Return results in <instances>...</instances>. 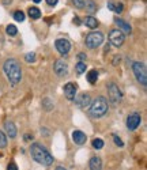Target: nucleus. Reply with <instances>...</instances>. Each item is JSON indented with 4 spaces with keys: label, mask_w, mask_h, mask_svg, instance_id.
<instances>
[{
    "label": "nucleus",
    "mask_w": 147,
    "mask_h": 170,
    "mask_svg": "<svg viewBox=\"0 0 147 170\" xmlns=\"http://www.w3.org/2000/svg\"><path fill=\"white\" fill-rule=\"evenodd\" d=\"M30 154H32L34 161L44 166H50L54 161L53 156L50 155V152L40 143H33L32 147H30Z\"/></svg>",
    "instance_id": "obj_1"
},
{
    "label": "nucleus",
    "mask_w": 147,
    "mask_h": 170,
    "mask_svg": "<svg viewBox=\"0 0 147 170\" xmlns=\"http://www.w3.org/2000/svg\"><path fill=\"white\" fill-rule=\"evenodd\" d=\"M3 68H4V72L7 75V78H8L10 83L12 86H16L20 82V79H22V70H20L19 63L15 59H8L4 63Z\"/></svg>",
    "instance_id": "obj_2"
},
{
    "label": "nucleus",
    "mask_w": 147,
    "mask_h": 170,
    "mask_svg": "<svg viewBox=\"0 0 147 170\" xmlns=\"http://www.w3.org/2000/svg\"><path fill=\"white\" fill-rule=\"evenodd\" d=\"M108 101L104 97H97L93 101V104H90V114L94 118H101L108 113Z\"/></svg>",
    "instance_id": "obj_3"
},
{
    "label": "nucleus",
    "mask_w": 147,
    "mask_h": 170,
    "mask_svg": "<svg viewBox=\"0 0 147 170\" xmlns=\"http://www.w3.org/2000/svg\"><path fill=\"white\" fill-rule=\"evenodd\" d=\"M132 71H134L136 80H138L142 86H146L147 84V70H146L145 63H142V61H134V63H132Z\"/></svg>",
    "instance_id": "obj_4"
},
{
    "label": "nucleus",
    "mask_w": 147,
    "mask_h": 170,
    "mask_svg": "<svg viewBox=\"0 0 147 170\" xmlns=\"http://www.w3.org/2000/svg\"><path fill=\"white\" fill-rule=\"evenodd\" d=\"M104 42V34L101 32H91L86 36V46L90 49H95Z\"/></svg>",
    "instance_id": "obj_5"
},
{
    "label": "nucleus",
    "mask_w": 147,
    "mask_h": 170,
    "mask_svg": "<svg viewBox=\"0 0 147 170\" xmlns=\"http://www.w3.org/2000/svg\"><path fill=\"white\" fill-rule=\"evenodd\" d=\"M108 94H109V100L113 105H117L120 104L121 100H123V94H121V90L119 88V86L116 83H109L108 86Z\"/></svg>",
    "instance_id": "obj_6"
},
{
    "label": "nucleus",
    "mask_w": 147,
    "mask_h": 170,
    "mask_svg": "<svg viewBox=\"0 0 147 170\" xmlns=\"http://www.w3.org/2000/svg\"><path fill=\"white\" fill-rule=\"evenodd\" d=\"M109 42L116 48H120L124 44V34H123L119 29H115L109 33Z\"/></svg>",
    "instance_id": "obj_7"
},
{
    "label": "nucleus",
    "mask_w": 147,
    "mask_h": 170,
    "mask_svg": "<svg viewBox=\"0 0 147 170\" xmlns=\"http://www.w3.org/2000/svg\"><path fill=\"white\" fill-rule=\"evenodd\" d=\"M141 122H142V116L139 114V113H131L127 117V128L129 129V131H135L136 128L141 125Z\"/></svg>",
    "instance_id": "obj_8"
},
{
    "label": "nucleus",
    "mask_w": 147,
    "mask_h": 170,
    "mask_svg": "<svg viewBox=\"0 0 147 170\" xmlns=\"http://www.w3.org/2000/svg\"><path fill=\"white\" fill-rule=\"evenodd\" d=\"M54 46H56L57 52L60 54H67L71 50V44L66 38H57L56 42H54Z\"/></svg>",
    "instance_id": "obj_9"
},
{
    "label": "nucleus",
    "mask_w": 147,
    "mask_h": 170,
    "mask_svg": "<svg viewBox=\"0 0 147 170\" xmlns=\"http://www.w3.org/2000/svg\"><path fill=\"white\" fill-rule=\"evenodd\" d=\"M53 70L57 76H67L68 75V64L64 60H57L53 66Z\"/></svg>",
    "instance_id": "obj_10"
},
{
    "label": "nucleus",
    "mask_w": 147,
    "mask_h": 170,
    "mask_svg": "<svg viewBox=\"0 0 147 170\" xmlns=\"http://www.w3.org/2000/svg\"><path fill=\"white\" fill-rule=\"evenodd\" d=\"M74 100H75V104H76L79 108H86V106H89V105H90V102H91L90 94H87V93L78 94L76 97L74 98Z\"/></svg>",
    "instance_id": "obj_11"
},
{
    "label": "nucleus",
    "mask_w": 147,
    "mask_h": 170,
    "mask_svg": "<svg viewBox=\"0 0 147 170\" xmlns=\"http://www.w3.org/2000/svg\"><path fill=\"white\" fill-rule=\"evenodd\" d=\"M63 91H64V95H66V98L67 100H70V101H72L75 97H76V84H74V83H67L66 86H64L63 88Z\"/></svg>",
    "instance_id": "obj_12"
},
{
    "label": "nucleus",
    "mask_w": 147,
    "mask_h": 170,
    "mask_svg": "<svg viewBox=\"0 0 147 170\" xmlns=\"http://www.w3.org/2000/svg\"><path fill=\"white\" fill-rule=\"evenodd\" d=\"M115 23L119 26V30L123 33V34H131L132 33V27L129 23H127L125 20H123L120 18H115Z\"/></svg>",
    "instance_id": "obj_13"
},
{
    "label": "nucleus",
    "mask_w": 147,
    "mask_h": 170,
    "mask_svg": "<svg viewBox=\"0 0 147 170\" xmlns=\"http://www.w3.org/2000/svg\"><path fill=\"white\" fill-rule=\"evenodd\" d=\"M72 140L75 142V144L82 146V144H84V143H86L87 136L84 135L82 131H74L72 132Z\"/></svg>",
    "instance_id": "obj_14"
},
{
    "label": "nucleus",
    "mask_w": 147,
    "mask_h": 170,
    "mask_svg": "<svg viewBox=\"0 0 147 170\" xmlns=\"http://www.w3.org/2000/svg\"><path fill=\"white\" fill-rule=\"evenodd\" d=\"M108 8L110 11H115L116 14H121L124 10V4L120 2H113V0H109L108 2Z\"/></svg>",
    "instance_id": "obj_15"
},
{
    "label": "nucleus",
    "mask_w": 147,
    "mask_h": 170,
    "mask_svg": "<svg viewBox=\"0 0 147 170\" xmlns=\"http://www.w3.org/2000/svg\"><path fill=\"white\" fill-rule=\"evenodd\" d=\"M89 168H90V170H102L101 158H98V156H93V158L90 159V162H89Z\"/></svg>",
    "instance_id": "obj_16"
},
{
    "label": "nucleus",
    "mask_w": 147,
    "mask_h": 170,
    "mask_svg": "<svg viewBox=\"0 0 147 170\" xmlns=\"http://www.w3.org/2000/svg\"><path fill=\"white\" fill-rule=\"evenodd\" d=\"M4 128H6V132H7V136L8 138H15L16 136V127L12 124L11 121H7L4 124Z\"/></svg>",
    "instance_id": "obj_17"
},
{
    "label": "nucleus",
    "mask_w": 147,
    "mask_h": 170,
    "mask_svg": "<svg viewBox=\"0 0 147 170\" xmlns=\"http://www.w3.org/2000/svg\"><path fill=\"white\" fill-rule=\"evenodd\" d=\"M84 23H86V26L89 29H97L98 27V20L94 18V16H87L86 19H84Z\"/></svg>",
    "instance_id": "obj_18"
},
{
    "label": "nucleus",
    "mask_w": 147,
    "mask_h": 170,
    "mask_svg": "<svg viewBox=\"0 0 147 170\" xmlns=\"http://www.w3.org/2000/svg\"><path fill=\"white\" fill-rule=\"evenodd\" d=\"M97 79H98V71H95V70L89 71V72H87V80H89V83L94 84L95 82H97Z\"/></svg>",
    "instance_id": "obj_19"
},
{
    "label": "nucleus",
    "mask_w": 147,
    "mask_h": 170,
    "mask_svg": "<svg viewBox=\"0 0 147 170\" xmlns=\"http://www.w3.org/2000/svg\"><path fill=\"white\" fill-rule=\"evenodd\" d=\"M29 16L32 19H40L41 18V11L37 7H30L29 8Z\"/></svg>",
    "instance_id": "obj_20"
},
{
    "label": "nucleus",
    "mask_w": 147,
    "mask_h": 170,
    "mask_svg": "<svg viewBox=\"0 0 147 170\" xmlns=\"http://www.w3.org/2000/svg\"><path fill=\"white\" fill-rule=\"evenodd\" d=\"M84 6H86V10L89 14H94L97 11V4H95L93 0H89L87 3H84Z\"/></svg>",
    "instance_id": "obj_21"
},
{
    "label": "nucleus",
    "mask_w": 147,
    "mask_h": 170,
    "mask_svg": "<svg viewBox=\"0 0 147 170\" xmlns=\"http://www.w3.org/2000/svg\"><path fill=\"white\" fill-rule=\"evenodd\" d=\"M75 70H76L78 75H82L83 72H86V64H84L83 61H79V63H76V66H75Z\"/></svg>",
    "instance_id": "obj_22"
},
{
    "label": "nucleus",
    "mask_w": 147,
    "mask_h": 170,
    "mask_svg": "<svg viewBox=\"0 0 147 170\" xmlns=\"http://www.w3.org/2000/svg\"><path fill=\"white\" fill-rule=\"evenodd\" d=\"M42 106H44V109H45V110H52L53 109V102L49 100V98H44L42 100Z\"/></svg>",
    "instance_id": "obj_23"
},
{
    "label": "nucleus",
    "mask_w": 147,
    "mask_h": 170,
    "mask_svg": "<svg viewBox=\"0 0 147 170\" xmlns=\"http://www.w3.org/2000/svg\"><path fill=\"white\" fill-rule=\"evenodd\" d=\"M14 19L18 22H23L25 20V12L23 11H15L14 12Z\"/></svg>",
    "instance_id": "obj_24"
},
{
    "label": "nucleus",
    "mask_w": 147,
    "mask_h": 170,
    "mask_svg": "<svg viewBox=\"0 0 147 170\" xmlns=\"http://www.w3.org/2000/svg\"><path fill=\"white\" fill-rule=\"evenodd\" d=\"M6 32H7L8 36H16L18 29H16V26H14V25H8L7 26V29H6Z\"/></svg>",
    "instance_id": "obj_25"
},
{
    "label": "nucleus",
    "mask_w": 147,
    "mask_h": 170,
    "mask_svg": "<svg viewBox=\"0 0 147 170\" xmlns=\"http://www.w3.org/2000/svg\"><path fill=\"white\" fill-rule=\"evenodd\" d=\"M93 147L95 150H101L102 147H104V140H102V139H94L93 140Z\"/></svg>",
    "instance_id": "obj_26"
},
{
    "label": "nucleus",
    "mask_w": 147,
    "mask_h": 170,
    "mask_svg": "<svg viewBox=\"0 0 147 170\" xmlns=\"http://www.w3.org/2000/svg\"><path fill=\"white\" fill-rule=\"evenodd\" d=\"M7 146V136L4 135V132L0 131V148H4Z\"/></svg>",
    "instance_id": "obj_27"
},
{
    "label": "nucleus",
    "mask_w": 147,
    "mask_h": 170,
    "mask_svg": "<svg viewBox=\"0 0 147 170\" xmlns=\"http://www.w3.org/2000/svg\"><path fill=\"white\" fill-rule=\"evenodd\" d=\"M25 60L27 61V63H34L36 61V53H27L26 56H25Z\"/></svg>",
    "instance_id": "obj_28"
},
{
    "label": "nucleus",
    "mask_w": 147,
    "mask_h": 170,
    "mask_svg": "<svg viewBox=\"0 0 147 170\" xmlns=\"http://www.w3.org/2000/svg\"><path fill=\"white\" fill-rule=\"evenodd\" d=\"M72 4L76 7V8L82 10L84 7V0H72Z\"/></svg>",
    "instance_id": "obj_29"
},
{
    "label": "nucleus",
    "mask_w": 147,
    "mask_h": 170,
    "mask_svg": "<svg viewBox=\"0 0 147 170\" xmlns=\"http://www.w3.org/2000/svg\"><path fill=\"white\" fill-rule=\"evenodd\" d=\"M113 140H115V144H116V146H119V147H123V146H124L123 140H121L120 138H119L117 135H113Z\"/></svg>",
    "instance_id": "obj_30"
},
{
    "label": "nucleus",
    "mask_w": 147,
    "mask_h": 170,
    "mask_svg": "<svg viewBox=\"0 0 147 170\" xmlns=\"http://www.w3.org/2000/svg\"><path fill=\"white\" fill-rule=\"evenodd\" d=\"M7 170H18V166H16L14 162H11L8 166H7Z\"/></svg>",
    "instance_id": "obj_31"
},
{
    "label": "nucleus",
    "mask_w": 147,
    "mask_h": 170,
    "mask_svg": "<svg viewBox=\"0 0 147 170\" xmlns=\"http://www.w3.org/2000/svg\"><path fill=\"white\" fill-rule=\"evenodd\" d=\"M57 2H59V0H46V3H48V4H49V6H56L57 4Z\"/></svg>",
    "instance_id": "obj_32"
},
{
    "label": "nucleus",
    "mask_w": 147,
    "mask_h": 170,
    "mask_svg": "<svg viewBox=\"0 0 147 170\" xmlns=\"http://www.w3.org/2000/svg\"><path fill=\"white\" fill-rule=\"evenodd\" d=\"M32 139H33V136H32V135H25V140H26V142H30Z\"/></svg>",
    "instance_id": "obj_33"
},
{
    "label": "nucleus",
    "mask_w": 147,
    "mask_h": 170,
    "mask_svg": "<svg viewBox=\"0 0 147 170\" xmlns=\"http://www.w3.org/2000/svg\"><path fill=\"white\" fill-rule=\"evenodd\" d=\"M78 57H79V60H80V61H82V60H86V54H83V53H80Z\"/></svg>",
    "instance_id": "obj_34"
},
{
    "label": "nucleus",
    "mask_w": 147,
    "mask_h": 170,
    "mask_svg": "<svg viewBox=\"0 0 147 170\" xmlns=\"http://www.w3.org/2000/svg\"><path fill=\"white\" fill-rule=\"evenodd\" d=\"M56 170H67V169H66V168H63V166H57Z\"/></svg>",
    "instance_id": "obj_35"
},
{
    "label": "nucleus",
    "mask_w": 147,
    "mask_h": 170,
    "mask_svg": "<svg viewBox=\"0 0 147 170\" xmlns=\"http://www.w3.org/2000/svg\"><path fill=\"white\" fill-rule=\"evenodd\" d=\"M75 23H78V25H79V23H80V20L78 19V16H75Z\"/></svg>",
    "instance_id": "obj_36"
},
{
    "label": "nucleus",
    "mask_w": 147,
    "mask_h": 170,
    "mask_svg": "<svg viewBox=\"0 0 147 170\" xmlns=\"http://www.w3.org/2000/svg\"><path fill=\"white\" fill-rule=\"evenodd\" d=\"M33 2H34V3H40L41 0H33Z\"/></svg>",
    "instance_id": "obj_37"
}]
</instances>
